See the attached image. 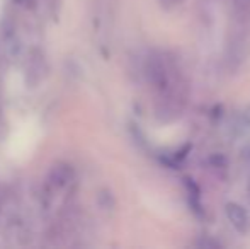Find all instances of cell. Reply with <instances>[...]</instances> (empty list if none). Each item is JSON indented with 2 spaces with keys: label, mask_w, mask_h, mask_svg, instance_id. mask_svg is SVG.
<instances>
[{
  "label": "cell",
  "mask_w": 250,
  "mask_h": 249,
  "mask_svg": "<svg viewBox=\"0 0 250 249\" xmlns=\"http://www.w3.org/2000/svg\"><path fill=\"white\" fill-rule=\"evenodd\" d=\"M158 2H160V5L164 7L165 10H174V9H177L184 0H158Z\"/></svg>",
  "instance_id": "cell-4"
},
{
  "label": "cell",
  "mask_w": 250,
  "mask_h": 249,
  "mask_svg": "<svg viewBox=\"0 0 250 249\" xmlns=\"http://www.w3.org/2000/svg\"><path fill=\"white\" fill-rule=\"evenodd\" d=\"M225 212H227V217H228V220H230L231 227H233L237 232H240V234L249 232L250 217L244 206L238 205V203H235V202H230V203H227V206H225Z\"/></svg>",
  "instance_id": "cell-3"
},
{
  "label": "cell",
  "mask_w": 250,
  "mask_h": 249,
  "mask_svg": "<svg viewBox=\"0 0 250 249\" xmlns=\"http://www.w3.org/2000/svg\"><path fill=\"white\" fill-rule=\"evenodd\" d=\"M116 0H92V21L102 45H107L114 26Z\"/></svg>",
  "instance_id": "cell-2"
},
{
  "label": "cell",
  "mask_w": 250,
  "mask_h": 249,
  "mask_svg": "<svg viewBox=\"0 0 250 249\" xmlns=\"http://www.w3.org/2000/svg\"><path fill=\"white\" fill-rule=\"evenodd\" d=\"M249 195H250V181H249Z\"/></svg>",
  "instance_id": "cell-5"
},
{
  "label": "cell",
  "mask_w": 250,
  "mask_h": 249,
  "mask_svg": "<svg viewBox=\"0 0 250 249\" xmlns=\"http://www.w3.org/2000/svg\"><path fill=\"white\" fill-rule=\"evenodd\" d=\"M145 75L153 89L158 116L164 120L181 116L188 106L189 89L177 58L170 53L151 51L145 60Z\"/></svg>",
  "instance_id": "cell-1"
}]
</instances>
